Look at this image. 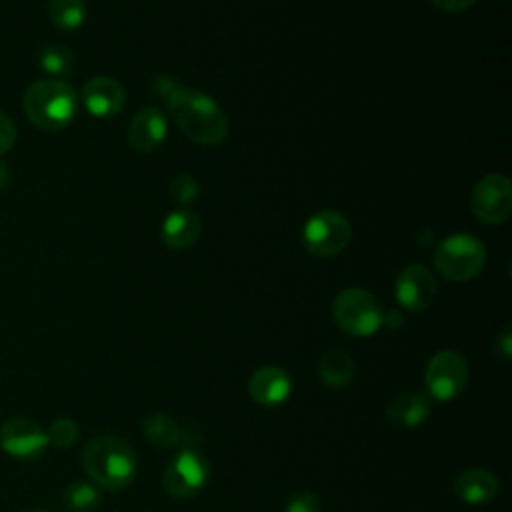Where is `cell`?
Here are the masks:
<instances>
[{"label": "cell", "instance_id": "obj_1", "mask_svg": "<svg viewBox=\"0 0 512 512\" xmlns=\"http://www.w3.org/2000/svg\"><path fill=\"white\" fill-rule=\"evenodd\" d=\"M156 92L164 96L176 126L196 144L216 146L228 134V120L220 106L204 92L182 86L172 78H160Z\"/></svg>", "mask_w": 512, "mask_h": 512}, {"label": "cell", "instance_id": "obj_2", "mask_svg": "<svg viewBox=\"0 0 512 512\" xmlns=\"http://www.w3.org/2000/svg\"><path fill=\"white\" fill-rule=\"evenodd\" d=\"M82 468L94 484L106 490H122L136 476V454L118 436L102 434L92 438L82 450Z\"/></svg>", "mask_w": 512, "mask_h": 512}, {"label": "cell", "instance_id": "obj_3", "mask_svg": "<svg viewBox=\"0 0 512 512\" xmlns=\"http://www.w3.org/2000/svg\"><path fill=\"white\" fill-rule=\"evenodd\" d=\"M22 110L36 128L58 132L74 120L78 112V94L64 80H36L22 96Z\"/></svg>", "mask_w": 512, "mask_h": 512}, {"label": "cell", "instance_id": "obj_4", "mask_svg": "<svg viewBox=\"0 0 512 512\" xmlns=\"http://www.w3.org/2000/svg\"><path fill=\"white\" fill-rule=\"evenodd\" d=\"M438 272L452 282H466L480 274L486 264L484 244L470 234H452L434 250Z\"/></svg>", "mask_w": 512, "mask_h": 512}, {"label": "cell", "instance_id": "obj_5", "mask_svg": "<svg viewBox=\"0 0 512 512\" xmlns=\"http://www.w3.org/2000/svg\"><path fill=\"white\" fill-rule=\"evenodd\" d=\"M334 322L350 336L368 338L382 326V308L362 288H346L332 302Z\"/></svg>", "mask_w": 512, "mask_h": 512}, {"label": "cell", "instance_id": "obj_6", "mask_svg": "<svg viewBox=\"0 0 512 512\" xmlns=\"http://www.w3.org/2000/svg\"><path fill=\"white\" fill-rule=\"evenodd\" d=\"M350 236V222L338 210H320L312 214L302 228L304 248L318 258L340 254L350 242Z\"/></svg>", "mask_w": 512, "mask_h": 512}, {"label": "cell", "instance_id": "obj_7", "mask_svg": "<svg viewBox=\"0 0 512 512\" xmlns=\"http://www.w3.org/2000/svg\"><path fill=\"white\" fill-rule=\"evenodd\" d=\"M424 382L434 400L450 402L466 390L468 362L456 350H440L430 358Z\"/></svg>", "mask_w": 512, "mask_h": 512}, {"label": "cell", "instance_id": "obj_8", "mask_svg": "<svg viewBox=\"0 0 512 512\" xmlns=\"http://www.w3.org/2000/svg\"><path fill=\"white\" fill-rule=\"evenodd\" d=\"M208 460L194 448H182L164 470V490L172 498H192L208 482Z\"/></svg>", "mask_w": 512, "mask_h": 512}, {"label": "cell", "instance_id": "obj_9", "mask_svg": "<svg viewBox=\"0 0 512 512\" xmlns=\"http://www.w3.org/2000/svg\"><path fill=\"white\" fill-rule=\"evenodd\" d=\"M470 208L480 222L500 224L512 212V186L504 174L480 178L470 196Z\"/></svg>", "mask_w": 512, "mask_h": 512}, {"label": "cell", "instance_id": "obj_10", "mask_svg": "<svg viewBox=\"0 0 512 512\" xmlns=\"http://www.w3.org/2000/svg\"><path fill=\"white\" fill-rule=\"evenodd\" d=\"M48 444V434L28 418H8L0 426V448L12 458L38 460Z\"/></svg>", "mask_w": 512, "mask_h": 512}, {"label": "cell", "instance_id": "obj_11", "mask_svg": "<svg viewBox=\"0 0 512 512\" xmlns=\"http://www.w3.org/2000/svg\"><path fill=\"white\" fill-rule=\"evenodd\" d=\"M396 300L412 312L426 310L436 296V278L422 264H408L396 278Z\"/></svg>", "mask_w": 512, "mask_h": 512}, {"label": "cell", "instance_id": "obj_12", "mask_svg": "<svg viewBox=\"0 0 512 512\" xmlns=\"http://www.w3.org/2000/svg\"><path fill=\"white\" fill-rule=\"evenodd\" d=\"M124 88L120 82L108 76H94L82 86L84 108L98 118L116 116L124 108Z\"/></svg>", "mask_w": 512, "mask_h": 512}, {"label": "cell", "instance_id": "obj_13", "mask_svg": "<svg viewBox=\"0 0 512 512\" xmlns=\"http://www.w3.org/2000/svg\"><path fill=\"white\" fill-rule=\"evenodd\" d=\"M168 126L160 108L146 106L134 114L128 124V144L140 154L154 152L166 138Z\"/></svg>", "mask_w": 512, "mask_h": 512}, {"label": "cell", "instance_id": "obj_14", "mask_svg": "<svg viewBox=\"0 0 512 512\" xmlns=\"http://www.w3.org/2000/svg\"><path fill=\"white\" fill-rule=\"evenodd\" d=\"M248 392L262 406H280L292 392V380L278 366H262L250 376Z\"/></svg>", "mask_w": 512, "mask_h": 512}, {"label": "cell", "instance_id": "obj_15", "mask_svg": "<svg viewBox=\"0 0 512 512\" xmlns=\"http://www.w3.org/2000/svg\"><path fill=\"white\" fill-rule=\"evenodd\" d=\"M500 482L486 468H468L454 480V494L466 504H486L498 496Z\"/></svg>", "mask_w": 512, "mask_h": 512}, {"label": "cell", "instance_id": "obj_16", "mask_svg": "<svg viewBox=\"0 0 512 512\" xmlns=\"http://www.w3.org/2000/svg\"><path fill=\"white\" fill-rule=\"evenodd\" d=\"M202 232V220L198 212L192 210H176L166 216L160 228L162 242L172 250L190 248Z\"/></svg>", "mask_w": 512, "mask_h": 512}, {"label": "cell", "instance_id": "obj_17", "mask_svg": "<svg viewBox=\"0 0 512 512\" xmlns=\"http://www.w3.org/2000/svg\"><path fill=\"white\" fill-rule=\"evenodd\" d=\"M430 416V400L420 392L396 394L386 406V418L396 428L420 426Z\"/></svg>", "mask_w": 512, "mask_h": 512}, {"label": "cell", "instance_id": "obj_18", "mask_svg": "<svg viewBox=\"0 0 512 512\" xmlns=\"http://www.w3.org/2000/svg\"><path fill=\"white\" fill-rule=\"evenodd\" d=\"M318 376L328 388H346L354 378V360L348 352L332 348L318 362Z\"/></svg>", "mask_w": 512, "mask_h": 512}, {"label": "cell", "instance_id": "obj_19", "mask_svg": "<svg viewBox=\"0 0 512 512\" xmlns=\"http://www.w3.org/2000/svg\"><path fill=\"white\" fill-rule=\"evenodd\" d=\"M180 426L166 412H152L142 420V436L156 448H174L180 442Z\"/></svg>", "mask_w": 512, "mask_h": 512}, {"label": "cell", "instance_id": "obj_20", "mask_svg": "<svg viewBox=\"0 0 512 512\" xmlns=\"http://www.w3.org/2000/svg\"><path fill=\"white\" fill-rule=\"evenodd\" d=\"M62 502L70 512H94L102 502V494L96 484L76 480L66 486Z\"/></svg>", "mask_w": 512, "mask_h": 512}, {"label": "cell", "instance_id": "obj_21", "mask_svg": "<svg viewBox=\"0 0 512 512\" xmlns=\"http://www.w3.org/2000/svg\"><path fill=\"white\" fill-rule=\"evenodd\" d=\"M38 66L50 76L60 80L62 76L72 74L74 54L64 44H46L38 54Z\"/></svg>", "mask_w": 512, "mask_h": 512}, {"label": "cell", "instance_id": "obj_22", "mask_svg": "<svg viewBox=\"0 0 512 512\" xmlns=\"http://www.w3.org/2000/svg\"><path fill=\"white\" fill-rule=\"evenodd\" d=\"M48 16L60 30H76L86 18L84 0H48Z\"/></svg>", "mask_w": 512, "mask_h": 512}, {"label": "cell", "instance_id": "obj_23", "mask_svg": "<svg viewBox=\"0 0 512 512\" xmlns=\"http://www.w3.org/2000/svg\"><path fill=\"white\" fill-rule=\"evenodd\" d=\"M48 442L58 448H70L78 438V426L70 418H56L48 428Z\"/></svg>", "mask_w": 512, "mask_h": 512}, {"label": "cell", "instance_id": "obj_24", "mask_svg": "<svg viewBox=\"0 0 512 512\" xmlns=\"http://www.w3.org/2000/svg\"><path fill=\"white\" fill-rule=\"evenodd\" d=\"M170 196L180 202V204H188L198 196V182L196 178L188 176V174H180L172 180L170 186Z\"/></svg>", "mask_w": 512, "mask_h": 512}, {"label": "cell", "instance_id": "obj_25", "mask_svg": "<svg viewBox=\"0 0 512 512\" xmlns=\"http://www.w3.org/2000/svg\"><path fill=\"white\" fill-rule=\"evenodd\" d=\"M284 512H320V500L314 492L300 490L286 500Z\"/></svg>", "mask_w": 512, "mask_h": 512}, {"label": "cell", "instance_id": "obj_26", "mask_svg": "<svg viewBox=\"0 0 512 512\" xmlns=\"http://www.w3.org/2000/svg\"><path fill=\"white\" fill-rule=\"evenodd\" d=\"M16 142V124L10 116L0 112V156L8 152Z\"/></svg>", "mask_w": 512, "mask_h": 512}, {"label": "cell", "instance_id": "obj_27", "mask_svg": "<svg viewBox=\"0 0 512 512\" xmlns=\"http://www.w3.org/2000/svg\"><path fill=\"white\" fill-rule=\"evenodd\" d=\"M496 356L502 360V362H508L512 358V334H510V328H506L498 338H496Z\"/></svg>", "mask_w": 512, "mask_h": 512}, {"label": "cell", "instance_id": "obj_28", "mask_svg": "<svg viewBox=\"0 0 512 512\" xmlns=\"http://www.w3.org/2000/svg\"><path fill=\"white\" fill-rule=\"evenodd\" d=\"M438 10L442 12H464L468 10L476 0H430Z\"/></svg>", "mask_w": 512, "mask_h": 512}, {"label": "cell", "instance_id": "obj_29", "mask_svg": "<svg viewBox=\"0 0 512 512\" xmlns=\"http://www.w3.org/2000/svg\"><path fill=\"white\" fill-rule=\"evenodd\" d=\"M382 324H386L388 328L396 330V328L402 326V316H400L396 310H390V312H386V314L382 316Z\"/></svg>", "mask_w": 512, "mask_h": 512}, {"label": "cell", "instance_id": "obj_30", "mask_svg": "<svg viewBox=\"0 0 512 512\" xmlns=\"http://www.w3.org/2000/svg\"><path fill=\"white\" fill-rule=\"evenodd\" d=\"M10 182V170H8V164L0 160V190H4Z\"/></svg>", "mask_w": 512, "mask_h": 512}, {"label": "cell", "instance_id": "obj_31", "mask_svg": "<svg viewBox=\"0 0 512 512\" xmlns=\"http://www.w3.org/2000/svg\"><path fill=\"white\" fill-rule=\"evenodd\" d=\"M20 512H48L44 508H26V510H20Z\"/></svg>", "mask_w": 512, "mask_h": 512}]
</instances>
